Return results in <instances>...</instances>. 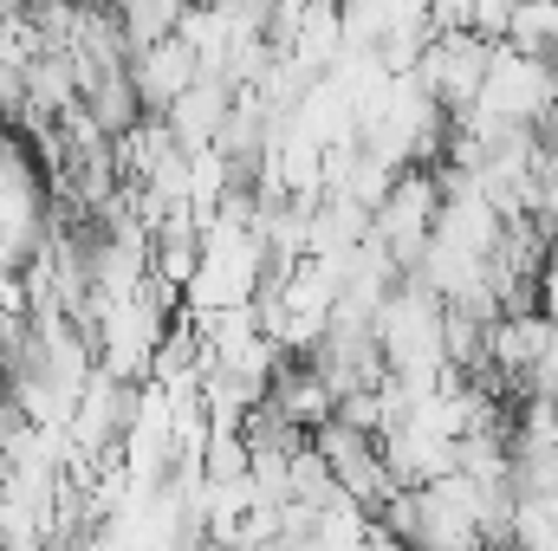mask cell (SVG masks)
I'll return each mask as SVG.
<instances>
[{"mask_svg": "<svg viewBox=\"0 0 558 551\" xmlns=\"http://www.w3.org/2000/svg\"><path fill=\"white\" fill-rule=\"evenodd\" d=\"M474 111H487L500 124L546 131L558 118V65L533 59V52H513V46H494V65H487V85H481Z\"/></svg>", "mask_w": 558, "mask_h": 551, "instance_id": "obj_1", "label": "cell"}, {"mask_svg": "<svg viewBox=\"0 0 558 551\" xmlns=\"http://www.w3.org/2000/svg\"><path fill=\"white\" fill-rule=\"evenodd\" d=\"M435 221H441V175L428 162H410L397 175V188L384 195V208H377V247L397 260L403 279L422 267V254L435 241Z\"/></svg>", "mask_w": 558, "mask_h": 551, "instance_id": "obj_2", "label": "cell"}, {"mask_svg": "<svg viewBox=\"0 0 558 551\" xmlns=\"http://www.w3.org/2000/svg\"><path fill=\"white\" fill-rule=\"evenodd\" d=\"M487 65H494V39H481V33H468V26H454V33H435V39L422 46L416 78H422V91H428L448 118H468V111L481 105Z\"/></svg>", "mask_w": 558, "mask_h": 551, "instance_id": "obj_3", "label": "cell"}, {"mask_svg": "<svg viewBox=\"0 0 558 551\" xmlns=\"http://www.w3.org/2000/svg\"><path fill=\"white\" fill-rule=\"evenodd\" d=\"M202 72H208V65H202V52H195L182 33H169V39H156V46L131 52V85H137V98H143L149 118H162V111H169Z\"/></svg>", "mask_w": 558, "mask_h": 551, "instance_id": "obj_4", "label": "cell"}, {"mask_svg": "<svg viewBox=\"0 0 558 551\" xmlns=\"http://www.w3.org/2000/svg\"><path fill=\"white\" fill-rule=\"evenodd\" d=\"M500 46L533 52V59H558V0H513V20H507Z\"/></svg>", "mask_w": 558, "mask_h": 551, "instance_id": "obj_5", "label": "cell"}, {"mask_svg": "<svg viewBox=\"0 0 558 551\" xmlns=\"http://www.w3.org/2000/svg\"><path fill=\"white\" fill-rule=\"evenodd\" d=\"M111 7H118V20H124L131 52L169 39V33H182V13H189V0H111Z\"/></svg>", "mask_w": 558, "mask_h": 551, "instance_id": "obj_6", "label": "cell"}, {"mask_svg": "<svg viewBox=\"0 0 558 551\" xmlns=\"http://www.w3.org/2000/svg\"><path fill=\"white\" fill-rule=\"evenodd\" d=\"M487 551H520V546H487Z\"/></svg>", "mask_w": 558, "mask_h": 551, "instance_id": "obj_7", "label": "cell"}]
</instances>
